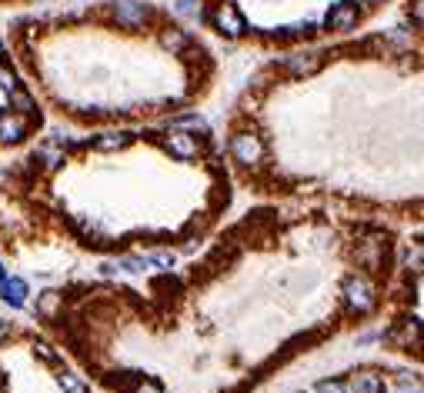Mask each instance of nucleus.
Returning <instances> with one entry per match:
<instances>
[{
	"mask_svg": "<svg viewBox=\"0 0 424 393\" xmlns=\"http://www.w3.org/2000/svg\"><path fill=\"white\" fill-rule=\"evenodd\" d=\"M144 263H154V267H160V270H167L174 263L171 253H151V257H144Z\"/></svg>",
	"mask_w": 424,
	"mask_h": 393,
	"instance_id": "6ab92c4d",
	"label": "nucleus"
},
{
	"mask_svg": "<svg viewBox=\"0 0 424 393\" xmlns=\"http://www.w3.org/2000/svg\"><path fill=\"white\" fill-rule=\"evenodd\" d=\"M60 303H64V294H57V290H47V294L40 297V303H37V314L44 320H54V317H57V310H60Z\"/></svg>",
	"mask_w": 424,
	"mask_h": 393,
	"instance_id": "f8f14e48",
	"label": "nucleus"
},
{
	"mask_svg": "<svg viewBox=\"0 0 424 393\" xmlns=\"http://www.w3.org/2000/svg\"><path fill=\"white\" fill-rule=\"evenodd\" d=\"M358 17H361V10H358L354 0H338L328 14V27L331 30H354V27H358Z\"/></svg>",
	"mask_w": 424,
	"mask_h": 393,
	"instance_id": "39448f33",
	"label": "nucleus"
},
{
	"mask_svg": "<svg viewBox=\"0 0 424 393\" xmlns=\"http://www.w3.org/2000/svg\"><path fill=\"white\" fill-rule=\"evenodd\" d=\"M181 127H184V131H197L201 137H208V120H204L201 113H187V117H181V120L174 124V131H181Z\"/></svg>",
	"mask_w": 424,
	"mask_h": 393,
	"instance_id": "ddd939ff",
	"label": "nucleus"
},
{
	"mask_svg": "<svg viewBox=\"0 0 424 393\" xmlns=\"http://www.w3.org/2000/svg\"><path fill=\"white\" fill-rule=\"evenodd\" d=\"M134 393H164V390L157 387L154 380H140V383H137V387H134Z\"/></svg>",
	"mask_w": 424,
	"mask_h": 393,
	"instance_id": "aec40b11",
	"label": "nucleus"
},
{
	"mask_svg": "<svg viewBox=\"0 0 424 393\" xmlns=\"http://www.w3.org/2000/svg\"><path fill=\"white\" fill-rule=\"evenodd\" d=\"M10 100H14V107H17V113H30V111H34V100H30V94H27L24 87H17V90H10Z\"/></svg>",
	"mask_w": 424,
	"mask_h": 393,
	"instance_id": "2eb2a0df",
	"label": "nucleus"
},
{
	"mask_svg": "<svg viewBox=\"0 0 424 393\" xmlns=\"http://www.w3.org/2000/svg\"><path fill=\"white\" fill-rule=\"evenodd\" d=\"M177 10H181V14H194V3L191 0H181V3H177Z\"/></svg>",
	"mask_w": 424,
	"mask_h": 393,
	"instance_id": "4be33fe9",
	"label": "nucleus"
},
{
	"mask_svg": "<svg viewBox=\"0 0 424 393\" xmlns=\"http://www.w3.org/2000/svg\"><path fill=\"white\" fill-rule=\"evenodd\" d=\"M27 113H10L3 111L0 113V144H20L24 133H27Z\"/></svg>",
	"mask_w": 424,
	"mask_h": 393,
	"instance_id": "423d86ee",
	"label": "nucleus"
},
{
	"mask_svg": "<svg viewBox=\"0 0 424 393\" xmlns=\"http://www.w3.org/2000/svg\"><path fill=\"white\" fill-rule=\"evenodd\" d=\"M321 64H324V57L317 54V50H308V54H291L284 60V67H288V74L294 77H311L321 70Z\"/></svg>",
	"mask_w": 424,
	"mask_h": 393,
	"instance_id": "0eeeda50",
	"label": "nucleus"
},
{
	"mask_svg": "<svg viewBox=\"0 0 424 393\" xmlns=\"http://www.w3.org/2000/svg\"><path fill=\"white\" fill-rule=\"evenodd\" d=\"M111 17H114L117 27H124V30H140L147 20L154 17V10H151L147 3H137V0H117L114 7H111Z\"/></svg>",
	"mask_w": 424,
	"mask_h": 393,
	"instance_id": "f257e3e1",
	"label": "nucleus"
},
{
	"mask_svg": "<svg viewBox=\"0 0 424 393\" xmlns=\"http://www.w3.org/2000/svg\"><path fill=\"white\" fill-rule=\"evenodd\" d=\"M0 54H3V44H0Z\"/></svg>",
	"mask_w": 424,
	"mask_h": 393,
	"instance_id": "bb28decb",
	"label": "nucleus"
},
{
	"mask_svg": "<svg viewBox=\"0 0 424 393\" xmlns=\"http://www.w3.org/2000/svg\"><path fill=\"white\" fill-rule=\"evenodd\" d=\"M398 393H421V387H418V383H414V387H411V390H407V383H405V387H401V390H398Z\"/></svg>",
	"mask_w": 424,
	"mask_h": 393,
	"instance_id": "5701e85b",
	"label": "nucleus"
},
{
	"mask_svg": "<svg viewBox=\"0 0 424 393\" xmlns=\"http://www.w3.org/2000/svg\"><path fill=\"white\" fill-rule=\"evenodd\" d=\"M3 383H7V380H3V370H0V393H3Z\"/></svg>",
	"mask_w": 424,
	"mask_h": 393,
	"instance_id": "b1692460",
	"label": "nucleus"
},
{
	"mask_svg": "<svg viewBox=\"0 0 424 393\" xmlns=\"http://www.w3.org/2000/svg\"><path fill=\"white\" fill-rule=\"evenodd\" d=\"M387 383L378 370H358L351 376V393H385Z\"/></svg>",
	"mask_w": 424,
	"mask_h": 393,
	"instance_id": "1a4fd4ad",
	"label": "nucleus"
},
{
	"mask_svg": "<svg viewBox=\"0 0 424 393\" xmlns=\"http://www.w3.org/2000/svg\"><path fill=\"white\" fill-rule=\"evenodd\" d=\"M164 144H167V150H171L174 157H181V160H194V157L201 153V144L194 140L191 133H181V131H171Z\"/></svg>",
	"mask_w": 424,
	"mask_h": 393,
	"instance_id": "6e6552de",
	"label": "nucleus"
},
{
	"mask_svg": "<svg viewBox=\"0 0 424 393\" xmlns=\"http://www.w3.org/2000/svg\"><path fill=\"white\" fill-rule=\"evenodd\" d=\"M3 277H7V274H3V263H0V280H3Z\"/></svg>",
	"mask_w": 424,
	"mask_h": 393,
	"instance_id": "393cba45",
	"label": "nucleus"
},
{
	"mask_svg": "<svg viewBox=\"0 0 424 393\" xmlns=\"http://www.w3.org/2000/svg\"><path fill=\"white\" fill-rule=\"evenodd\" d=\"M317 393H347V387L341 383V380H317V387H314Z\"/></svg>",
	"mask_w": 424,
	"mask_h": 393,
	"instance_id": "a211bd4d",
	"label": "nucleus"
},
{
	"mask_svg": "<svg viewBox=\"0 0 424 393\" xmlns=\"http://www.w3.org/2000/svg\"><path fill=\"white\" fill-rule=\"evenodd\" d=\"M214 27L224 34V37H241L244 30H248V23L241 17V10L234 7L231 0H224L221 7H217V14H214Z\"/></svg>",
	"mask_w": 424,
	"mask_h": 393,
	"instance_id": "20e7f679",
	"label": "nucleus"
},
{
	"mask_svg": "<svg viewBox=\"0 0 424 393\" xmlns=\"http://www.w3.org/2000/svg\"><path fill=\"white\" fill-rule=\"evenodd\" d=\"M367 3H381V0H367Z\"/></svg>",
	"mask_w": 424,
	"mask_h": 393,
	"instance_id": "a878e982",
	"label": "nucleus"
},
{
	"mask_svg": "<svg viewBox=\"0 0 424 393\" xmlns=\"http://www.w3.org/2000/svg\"><path fill=\"white\" fill-rule=\"evenodd\" d=\"M231 157L237 160V164H244V167H254V164L264 160V140L251 131L234 133L231 137Z\"/></svg>",
	"mask_w": 424,
	"mask_h": 393,
	"instance_id": "f03ea898",
	"label": "nucleus"
},
{
	"mask_svg": "<svg viewBox=\"0 0 424 393\" xmlns=\"http://www.w3.org/2000/svg\"><path fill=\"white\" fill-rule=\"evenodd\" d=\"M160 40H164V47H171V50H184V47H187V37L177 34V30H167Z\"/></svg>",
	"mask_w": 424,
	"mask_h": 393,
	"instance_id": "f3484780",
	"label": "nucleus"
},
{
	"mask_svg": "<svg viewBox=\"0 0 424 393\" xmlns=\"http://www.w3.org/2000/svg\"><path fill=\"white\" fill-rule=\"evenodd\" d=\"M131 140H134L131 131H104L94 137V147L97 150H124Z\"/></svg>",
	"mask_w": 424,
	"mask_h": 393,
	"instance_id": "9b49d317",
	"label": "nucleus"
},
{
	"mask_svg": "<svg viewBox=\"0 0 424 393\" xmlns=\"http://www.w3.org/2000/svg\"><path fill=\"white\" fill-rule=\"evenodd\" d=\"M7 337H10V323H7V320H0V343H3Z\"/></svg>",
	"mask_w": 424,
	"mask_h": 393,
	"instance_id": "412c9836",
	"label": "nucleus"
},
{
	"mask_svg": "<svg viewBox=\"0 0 424 393\" xmlns=\"http://www.w3.org/2000/svg\"><path fill=\"white\" fill-rule=\"evenodd\" d=\"M57 383H60V390L64 393H87V383L74 374H57Z\"/></svg>",
	"mask_w": 424,
	"mask_h": 393,
	"instance_id": "4468645a",
	"label": "nucleus"
},
{
	"mask_svg": "<svg viewBox=\"0 0 424 393\" xmlns=\"http://www.w3.org/2000/svg\"><path fill=\"white\" fill-rule=\"evenodd\" d=\"M0 87H3L7 94H10V90H17V87H20V84H17V74H14V70H10V67L3 64V60H0Z\"/></svg>",
	"mask_w": 424,
	"mask_h": 393,
	"instance_id": "dca6fc26",
	"label": "nucleus"
},
{
	"mask_svg": "<svg viewBox=\"0 0 424 393\" xmlns=\"http://www.w3.org/2000/svg\"><path fill=\"white\" fill-rule=\"evenodd\" d=\"M0 297H3V303H10V307H24L27 303V283L20 280V277H3L0 280Z\"/></svg>",
	"mask_w": 424,
	"mask_h": 393,
	"instance_id": "9d476101",
	"label": "nucleus"
},
{
	"mask_svg": "<svg viewBox=\"0 0 424 393\" xmlns=\"http://www.w3.org/2000/svg\"><path fill=\"white\" fill-rule=\"evenodd\" d=\"M344 300H347V307H351L354 314H371V310H374V303H378L374 287H371L367 277H351V280L344 283Z\"/></svg>",
	"mask_w": 424,
	"mask_h": 393,
	"instance_id": "7ed1b4c3",
	"label": "nucleus"
}]
</instances>
